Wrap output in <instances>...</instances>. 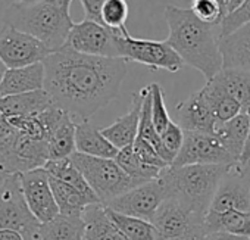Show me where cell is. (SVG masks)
Segmentation results:
<instances>
[{
	"label": "cell",
	"mask_w": 250,
	"mask_h": 240,
	"mask_svg": "<svg viewBox=\"0 0 250 240\" xmlns=\"http://www.w3.org/2000/svg\"><path fill=\"white\" fill-rule=\"evenodd\" d=\"M249 22H250V0H246L238 9H235L231 14H227L224 17V20L219 22L221 39L234 33L235 30H238L240 27H243Z\"/></svg>",
	"instance_id": "35"
},
{
	"label": "cell",
	"mask_w": 250,
	"mask_h": 240,
	"mask_svg": "<svg viewBox=\"0 0 250 240\" xmlns=\"http://www.w3.org/2000/svg\"><path fill=\"white\" fill-rule=\"evenodd\" d=\"M246 0H228V6H227V14H231L234 12L235 9H238Z\"/></svg>",
	"instance_id": "42"
},
{
	"label": "cell",
	"mask_w": 250,
	"mask_h": 240,
	"mask_svg": "<svg viewBox=\"0 0 250 240\" xmlns=\"http://www.w3.org/2000/svg\"><path fill=\"white\" fill-rule=\"evenodd\" d=\"M85 222L83 217L59 214L42 224L43 240H84Z\"/></svg>",
	"instance_id": "26"
},
{
	"label": "cell",
	"mask_w": 250,
	"mask_h": 240,
	"mask_svg": "<svg viewBox=\"0 0 250 240\" xmlns=\"http://www.w3.org/2000/svg\"><path fill=\"white\" fill-rule=\"evenodd\" d=\"M249 130H250V119L244 110H241L237 116L229 119V121L219 124L215 130V134L222 143V146L238 164L249 137Z\"/></svg>",
	"instance_id": "21"
},
{
	"label": "cell",
	"mask_w": 250,
	"mask_h": 240,
	"mask_svg": "<svg viewBox=\"0 0 250 240\" xmlns=\"http://www.w3.org/2000/svg\"><path fill=\"white\" fill-rule=\"evenodd\" d=\"M44 90L53 103L81 121L107 106L121 90L128 61L78 53L66 46L44 61Z\"/></svg>",
	"instance_id": "1"
},
{
	"label": "cell",
	"mask_w": 250,
	"mask_h": 240,
	"mask_svg": "<svg viewBox=\"0 0 250 240\" xmlns=\"http://www.w3.org/2000/svg\"><path fill=\"white\" fill-rule=\"evenodd\" d=\"M152 224L156 240H202L208 233L205 215H199L174 197H167L156 211Z\"/></svg>",
	"instance_id": "6"
},
{
	"label": "cell",
	"mask_w": 250,
	"mask_h": 240,
	"mask_svg": "<svg viewBox=\"0 0 250 240\" xmlns=\"http://www.w3.org/2000/svg\"><path fill=\"white\" fill-rule=\"evenodd\" d=\"M200 90H202L205 99L208 100V103H209V106H210V109L216 118L218 126L229 121V119H232L234 116H237L243 110V105L237 99L225 94L224 91L218 90L216 87H213L208 81H206L205 87Z\"/></svg>",
	"instance_id": "30"
},
{
	"label": "cell",
	"mask_w": 250,
	"mask_h": 240,
	"mask_svg": "<svg viewBox=\"0 0 250 240\" xmlns=\"http://www.w3.org/2000/svg\"><path fill=\"white\" fill-rule=\"evenodd\" d=\"M165 18L169 27L167 42L183 62L200 71L206 81L213 78L224 68L219 49V24L205 22L191 9L174 5L165 8Z\"/></svg>",
	"instance_id": "2"
},
{
	"label": "cell",
	"mask_w": 250,
	"mask_h": 240,
	"mask_svg": "<svg viewBox=\"0 0 250 240\" xmlns=\"http://www.w3.org/2000/svg\"><path fill=\"white\" fill-rule=\"evenodd\" d=\"M14 2H24V3H33V2H39V0H14Z\"/></svg>",
	"instance_id": "47"
},
{
	"label": "cell",
	"mask_w": 250,
	"mask_h": 240,
	"mask_svg": "<svg viewBox=\"0 0 250 240\" xmlns=\"http://www.w3.org/2000/svg\"><path fill=\"white\" fill-rule=\"evenodd\" d=\"M46 69L44 64H33L21 68H8L0 83V97L28 93L44 88Z\"/></svg>",
	"instance_id": "17"
},
{
	"label": "cell",
	"mask_w": 250,
	"mask_h": 240,
	"mask_svg": "<svg viewBox=\"0 0 250 240\" xmlns=\"http://www.w3.org/2000/svg\"><path fill=\"white\" fill-rule=\"evenodd\" d=\"M243 177H244V180L247 181V184H249V187H250V175H246V174H243Z\"/></svg>",
	"instance_id": "48"
},
{
	"label": "cell",
	"mask_w": 250,
	"mask_h": 240,
	"mask_svg": "<svg viewBox=\"0 0 250 240\" xmlns=\"http://www.w3.org/2000/svg\"><path fill=\"white\" fill-rule=\"evenodd\" d=\"M243 110L249 115V119H250V100L243 105ZM249 159H250V130H249V137H247V142H246V146H244V151H243V155H241V159H240L238 165L243 167Z\"/></svg>",
	"instance_id": "40"
},
{
	"label": "cell",
	"mask_w": 250,
	"mask_h": 240,
	"mask_svg": "<svg viewBox=\"0 0 250 240\" xmlns=\"http://www.w3.org/2000/svg\"><path fill=\"white\" fill-rule=\"evenodd\" d=\"M184 130L177 124V123H169L167 130L161 134V140H162V146L165 151V161L169 164L174 162V159L177 158V155L180 153L183 143H184Z\"/></svg>",
	"instance_id": "34"
},
{
	"label": "cell",
	"mask_w": 250,
	"mask_h": 240,
	"mask_svg": "<svg viewBox=\"0 0 250 240\" xmlns=\"http://www.w3.org/2000/svg\"><path fill=\"white\" fill-rule=\"evenodd\" d=\"M80 2H81V5L84 8V14H85L84 20L103 24L102 11H103V6L106 3V0H80Z\"/></svg>",
	"instance_id": "38"
},
{
	"label": "cell",
	"mask_w": 250,
	"mask_h": 240,
	"mask_svg": "<svg viewBox=\"0 0 250 240\" xmlns=\"http://www.w3.org/2000/svg\"><path fill=\"white\" fill-rule=\"evenodd\" d=\"M8 175L6 174H3L2 171H0V187H2V184H3V181H5V178H6Z\"/></svg>",
	"instance_id": "46"
},
{
	"label": "cell",
	"mask_w": 250,
	"mask_h": 240,
	"mask_svg": "<svg viewBox=\"0 0 250 240\" xmlns=\"http://www.w3.org/2000/svg\"><path fill=\"white\" fill-rule=\"evenodd\" d=\"M115 161L125 171V174L130 175L137 184H143V183L156 180V178H159L161 173L164 171L162 168H158V167H152V165L145 164L136 155V152L133 149V145L124 148V149H119Z\"/></svg>",
	"instance_id": "29"
},
{
	"label": "cell",
	"mask_w": 250,
	"mask_h": 240,
	"mask_svg": "<svg viewBox=\"0 0 250 240\" xmlns=\"http://www.w3.org/2000/svg\"><path fill=\"white\" fill-rule=\"evenodd\" d=\"M71 159L83 173L87 183L103 205L140 186L130 175L125 174L115 159L96 158L80 152H75Z\"/></svg>",
	"instance_id": "5"
},
{
	"label": "cell",
	"mask_w": 250,
	"mask_h": 240,
	"mask_svg": "<svg viewBox=\"0 0 250 240\" xmlns=\"http://www.w3.org/2000/svg\"><path fill=\"white\" fill-rule=\"evenodd\" d=\"M240 171H241V174H246V175H250V159L243 165V167H240Z\"/></svg>",
	"instance_id": "44"
},
{
	"label": "cell",
	"mask_w": 250,
	"mask_h": 240,
	"mask_svg": "<svg viewBox=\"0 0 250 240\" xmlns=\"http://www.w3.org/2000/svg\"><path fill=\"white\" fill-rule=\"evenodd\" d=\"M37 221L25 202L21 174L8 175L0 187V230L22 233Z\"/></svg>",
	"instance_id": "12"
},
{
	"label": "cell",
	"mask_w": 250,
	"mask_h": 240,
	"mask_svg": "<svg viewBox=\"0 0 250 240\" xmlns=\"http://www.w3.org/2000/svg\"><path fill=\"white\" fill-rule=\"evenodd\" d=\"M21 183L25 202L42 224L59 215V206L55 200L50 175L46 168H36L21 174Z\"/></svg>",
	"instance_id": "13"
},
{
	"label": "cell",
	"mask_w": 250,
	"mask_h": 240,
	"mask_svg": "<svg viewBox=\"0 0 250 240\" xmlns=\"http://www.w3.org/2000/svg\"><path fill=\"white\" fill-rule=\"evenodd\" d=\"M209 211L250 212V187L240 171V165L229 168L224 175L213 195Z\"/></svg>",
	"instance_id": "14"
},
{
	"label": "cell",
	"mask_w": 250,
	"mask_h": 240,
	"mask_svg": "<svg viewBox=\"0 0 250 240\" xmlns=\"http://www.w3.org/2000/svg\"><path fill=\"white\" fill-rule=\"evenodd\" d=\"M53 103L50 94L42 88L21 94L0 97V115L6 118L14 116H36L50 108Z\"/></svg>",
	"instance_id": "18"
},
{
	"label": "cell",
	"mask_w": 250,
	"mask_h": 240,
	"mask_svg": "<svg viewBox=\"0 0 250 240\" xmlns=\"http://www.w3.org/2000/svg\"><path fill=\"white\" fill-rule=\"evenodd\" d=\"M46 171L55 177L59 178L68 184H71L72 187L78 189L83 195H85L93 203H102L99 200V197L96 196V193L93 192V189L90 187V184L87 183L85 177L83 175V173L77 168V165L72 162L71 158H65V159H56V161H49L44 165Z\"/></svg>",
	"instance_id": "28"
},
{
	"label": "cell",
	"mask_w": 250,
	"mask_h": 240,
	"mask_svg": "<svg viewBox=\"0 0 250 240\" xmlns=\"http://www.w3.org/2000/svg\"><path fill=\"white\" fill-rule=\"evenodd\" d=\"M53 52L39 39L11 25L0 28V59L8 68H21L43 62Z\"/></svg>",
	"instance_id": "8"
},
{
	"label": "cell",
	"mask_w": 250,
	"mask_h": 240,
	"mask_svg": "<svg viewBox=\"0 0 250 240\" xmlns=\"http://www.w3.org/2000/svg\"><path fill=\"white\" fill-rule=\"evenodd\" d=\"M208 83L225 94L237 99L241 105L250 100V72L247 71L222 68L213 78L208 80Z\"/></svg>",
	"instance_id": "25"
},
{
	"label": "cell",
	"mask_w": 250,
	"mask_h": 240,
	"mask_svg": "<svg viewBox=\"0 0 250 240\" xmlns=\"http://www.w3.org/2000/svg\"><path fill=\"white\" fill-rule=\"evenodd\" d=\"M50 186L53 190L55 200L59 206V214L83 217L85 208L88 205H93V202L85 195H83L78 189L52 175H50Z\"/></svg>",
	"instance_id": "27"
},
{
	"label": "cell",
	"mask_w": 250,
	"mask_h": 240,
	"mask_svg": "<svg viewBox=\"0 0 250 240\" xmlns=\"http://www.w3.org/2000/svg\"><path fill=\"white\" fill-rule=\"evenodd\" d=\"M143 90L133 94L131 108L130 110L119 116L113 124L109 127L102 129L103 136L118 149H124L127 146H131L137 136H139V127H140V113H142V105H143Z\"/></svg>",
	"instance_id": "16"
},
{
	"label": "cell",
	"mask_w": 250,
	"mask_h": 240,
	"mask_svg": "<svg viewBox=\"0 0 250 240\" xmlns=\"http://www.w3.org/2000/svg\"><path fill=\"white\" fill-rule=\"evenodd\" d=\"M106 212L113 224L130 240H156V231L150 221L124 215L109 208H106Z\"/></svg>",
	"instance_id": "31"
},
{
	"label": "cell",
	"mask_w": 250,
	"mask_h": 240,
	"mask_svg": "<svg viewBox=\"0 0 250 240\" xmlns=\"http://www.w3.org/2000/svg\"><path fill=\"white\" fill-rule=\"evenodd\" d=\"M175 112L178 118V126L184 131L215 134L218 121L202 90L193 93L186 100L178 103L175 106Z\"/></svg>",
	"instance_id": "15"
},
{
	"label": "cell",
	"mask_w": 250,
	"mask_h": 240,
	"mask_svg": "<svg viewBox=\"0 0 250 240\" xmlns=\"http://www.w3.org/2000/svg\"><path fill=\"white\" fill-rule=\"evenodd\" d=\"M235 165L168 167L161 173L167 197H174L199 215H206L224 175Z\"/></svg>",
	"instance_id": "4"
},
{
	"label": "cell",
	"mask_w": 250,
	"mask_h": 240,
	"mask_svg": "<svg viewBox=\"0 0 250 240\" xmlns=\"http://www.w3.org/2000/svg\"><path fill=\"white\" fill-rule=\"evenodd\" d=\"M206 233L224 231L250 237V212L243 211H208L205 215Z\"/></svg>",
	"instance_id": "23"
},
{
	"label": "cell",
	"mask_w": 250,
	"mask_h": 240,
	"mask_svg": "<svg viewBox=\"0 0 250 240\" xmlns=\"http://www.w3.org/2000/svg\"><path fill=\"white\" fill-rule=\"evenodd\" d=\"M118 56L128 62H137L152 71L167 69L177 72L183 68L184 62L174 47L165 42H155L146 39H134L131 36L116 37Z\"/></svg>",
	"instance_id": "7"
},
{
	"label": "cell",
	"mask_w": 250,
	"mask_h": 240,
	"mask_svg": "<svg viewBox=\"0 0 250 240\" xmlns=\"http://www.w3.org/2000/svg\"><path fill=\"white\" fill-rule=\"evenodd\" d=\"M118 36L124 34L103 24L84 20L78 24H74L65 46L83 55L119 58L116 49Z\"/></svg>",
	"instance_id": "11"
},
{
	"label": "cell",
	"mask_w": 250,
	"mask_h": 240,
	"mask_svg": "<svg viewBox=\"0 0 250 240\" xmlns=\"http://www.w3.org/2000/svg\"><path fill=\"white\" fill-rule=\"evenodd\" d=\"M224 68L250 72V22L219 39Z\"/></svg>",
	"instance_id": "19"
},
{
	"label": "cell",
	"mask_w": 250,
	"mask_h": 240,
	"mask_svg": "<svg viewBox=\"0 0 250 240\" xmlns=\"http://www.w3.org/2000/svg\"><path fill=\"white\" fill-rule=\"evenodd\" d=\"M190 9L205 22L219 24L225 17V12L218 0H193Z\"/></svg>",
	"instance_id": "36"
},
{
	"label": "cell",
	"mask_w": 250,
	"mask_h": 240,
	"mask_svg": "<svg viewBox=\"0 0 250 240\" xmlns=\"http://www.w3.org/2000/svg\"><path fill=\"white\" fill-rule=\"evenodd\" d=\"M6 71H8V66L5 65V62L0 59V83H2V80H3V77H5V74H6Z\"/></svg>",
	"instance_id": "43"
},
{
	"label": "cell",
	"mask_w": 250,
	"mask_h": 240,
	"mask_svg": "<svg viewBox=\"0 0 250 240\" xmlns=\"http://www.w3.org/2000/svg\"><path fill=\"white\" fill-rule=\"evenodd\" d=\"M150 93H152V118H153V124L159 136L167 130L168 124L171 123L167 106H165V97H164V88L158 84L153 83L149 86Z\"/></svg>",
	"instance_id": "33"
},
{
	"label": "cell",
	"mask_w": 250,
	"mask_h": 240,
	"mask_svg": "<svg viewBox=\"0 0 250 240\" xmlns=\"http://www.w3.org/2000/svg\"><path fill=\"white\" fill-rule=\"evenodd\" d=\"M128 3L125 0H106L102 11L103 24L124 36H130L125 22L128 18Z\"/></svg>",
	"instance_id": "32"
},
{
	"label": "cell",
	"mask_w": 250,
	"mask_h": 240,
	"mask_svg": "<svg viewBox=\"0 0 250 240\" xmlns=\"http://www.w3.org/2000/svg\"><path fill=\"white\" fill-rule=\"evenodd\" d=\"M167 199V190L165 186L159 178L143 183L127 193H124L104 206L109 209H113L119 214L130 215L136 218H142L146 221L153 219L156 211L162 205V202Z\"/></svg>",
	"instance_id": "9"
},
{
	"label": "cell",
	"mask_w": 250,
	"mask_h": 240,
	"mask_svg": "<svg viewBox=\"0 0 250 240\" xmlns=\"http://www.w3.org/2000/svg\"><path fill=\"white\" fill-rule=\"evenodd\" d=\"M202 240H250V237L237 236V234L224 233V231H213V233H208Z\"/></svg>",
	"instance_id": "39"
},
{
	"label": "cell",
	"mask_w": 250,
	"mask_h": 240,
	"mask_svg": "<svg viewBox=\"0 0 250 240\" xmlns=\"http://www.w3.org/2000/svg\"><path fill=\"white\" fill-rule=\"evenodd\" d=\"M72 0L12 2L5 12V24L31 34L52 52L61 50L69 37L74 21L69 14Z\"/></svg>",
	"instance_id": "3"
},
{
	"label": "cell",
	"mask_w": 250,
	"mask_h": 240,
	"mask_svg": "<svg viewBox=\"0 0 250 240\" xmlns=\"http://www.w3.org/2000/svg\"><path fill=\"white\" fill-rule=\"evenodd\" d=\"M218 2H219V5L222 6V9H224L225 15H227V6H228V0H218Z\"/></svg>",
	"instance_id": "45"
},
{
	"label": "cell",
	"mask_w": 250,
	"mask_h": 240,
	"mask_svg": "<svg viewBox=\"0 0 250 240\" xmlns=\"http://www.w3.org/2000/svg\"><path fill=\"white\" fill-rule=\"evenodd\" d=\"M75 145H77V152L96 158L115 159L119 152V149L115 148L103 136L102 129H97L94 124H91L90 119H85V121L77 124Z\"/></svg>",
	"instance_id": "20"
},
{
	"label": "cell",
	"mask_w": 250,
	"mask_h": 240,
	"mask_svg": "<svg viewBox=\"0 0 250 240\" xmlns=\"http://www.w3.org/2000/svg\"><path fill=\"white\" fill-rule=\"evenodd\" d=\"M83 218L85 222L84 240H130L109 218L103 203L88 205Z\"/></svg>",
	"instance_id": "22"
},
{
	"label": "cell",
	"mask_w": 250,
	"mask_h": 240,
	"mask_svg": "<svg viewBox=\"0 0 250 240\" xmlns=\"http://www.w3.org/2000/svg\"><path fill=\"white\" fill-rule=\"evenodd\" d=\"M75 133L77 124L74 123V118L69 113H66L49 136V161L71 158L77 152Z\"/></svg>",
	"instance_id": "24"
},
{
	"label": "cell",
	"mask_w": 250,
	"mask_h": 240,
	"mask_svg": "<svg viewBox=\"0 0 250 240\" xmlns=\"http://www.w3.org/2000/svg\"><path fill=\"white\" fill-rule=\"evenodd\" d=\"M184 143L171 167L186 165H238L222 146L216 134L184 131Z\"/></svg>",
	"instance_id": "10"
},
{
	"label": "cell",
	"mask_w": 250,
	"mask_h": 240,
	"mask_svg": "<svg viewBox=\"0 0 250 240\" xmlns=\"http://www.w3.org/2000/svg\"><path fill=\"white\" fill-rule=\"evenodd\" d=\"M0 240H24V237L15 230H0Z\"/></svg>",
	"instance_id": "41"
},
{
	"label": "cell",
	"mask_w": 250,
	"mask_h": 240,
	"mask_svg": "<svg viewBox=\"0 0 250 240\" xmlns=\"http://www.w3.org/2000/svg\"><path fill=\"white\" fill-rule=\"evenodd\" d=\"M133 149L136 152V155L147 165H152V167H158V168H168L169 164L167 161H164V158L159 155V152L145 139L139 137L136 139V142L133 143Z\"/></svg>",
	"instance_id": "37"
}]
</instances>
